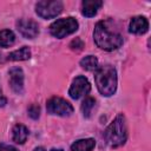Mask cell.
Returning a JSON list of instances; mask_svg holds the SVG:
<instances>
[{
    "instance_id": "1",
    "label": "cell",
    "mask_w": 151,
    "mask_h": 151,
    "mask_svg": "<svg viewBox=\"0 0 151 151\" xmlns=\"http://www.w3.org/2000/svg\"><path fill=\"white\" fill-rule=\"evenodd\" d=\"M93 38L97 46L105 51H113L123 45V35L112 20L98 21L93 31Z\"/></svg>"
},
{
    "instance_id": "2",
    "label": "cell",
    "mask_w": 151,
    "mask_h": 151,
    "mask_svg": "<svg viewBox=\"0 0 151 151\" xmlns=\"http://www.w3.org/2000/svg\"><path fill=\"white\" fill-rule=\"evenodd\" d=\"M94 81L100 94L112 96L117 90V71L111 65L98 66L94 73Z\"/></svg>"
},
{
    "instance_id": "3",
    "label": "cell",
    "mask_w": 151,
    "mask_h": 151,
    "mask_svg": "<svg viewBox=\"0 0 151 151\" xmlns=\"http://www.w3.org/2000/svg\"><path fill=\"white\" fill-rule=\"evenodd\" d=\"M104 138L111 147L122 146L127 138L126 120L124 114H118L104 132Z\"/></svg>"
},
{
    "instance_id": "4",
    "label": "cell",
    "mask_w": 151,
    "mask_h": 151,
    "mask_svg": "<svg viewBox=\"0 0 151 151\" xmlns=\"http://www.w3.org/2000/svg\"><path fill=\"white\" fill-rule=\"evenodd\" d=\"M78 21L72 18V17H67V18H61L55 20L51 26H50V32L53 37L61 39L65 38L66 35H70L72 33H74L78 29Z\"/></svg>"
},
{
    "instance_id": "5",
    "label": "cell",
    "mask_w": 151,
    "mask_h": 151,
    "mask_svg": "<svg viewBox=\"0 0 151 151\" xmlns=\"http://www.w3.org/2000/svg\"><path fill=\"white\" fill-rule=\"evenodd\" d=\"M63 7L59 0H41L35 5V13L42 19H52L63 12Z\"/></svg>"
},
{
    "instance_id": "6",
    "label": "cell",
    "mask_w": 151,
    "mask_h": 151,
    "mask_svg": "<svg viewBox=\"0 0 151 151\" xmlns=\"http://www.w3.org/2000/svg\"><path fill=\"white\" fill-rule=\"evenodd\" d=\"M46 109L50 114L60 116V117H68L73 113V106L67 100L60 97H52L46 103Z\"/></svg>"
},
{
    "instance_id": "7",
    "label": "cell",
    "mask_w": 151,
    "mask_h": 151,
    "mask_svg": "<svg viewBox=\"0 0 151 151\" xmlns=\"http://www.w3.org/2000/svg\"><path fill=\"white\" fill-rule=\"evenodd\" d=\"M91 91V84L84 76H78L71 84L68 94L72 99H79Z\"/></svg>"
},
{
    "instance_id": "8",
    "label": "cell",
    "mask_w": 151,
    "mask_h": 151,
    "mask_svg": "<svg viewBox=\"0 0 151 151\" xmlns=\"http://www.w3.org/2000/svg\"><path fill=\"white\" fill-rule=\"evenodd\" d=\"M17 29L26 39H34L39 34V26L33 19H19L17 21Z\"/></svg>"
},
{
    "instance_id": "9",
    "label": "cell",
    "mask_w": 151,
    "mask_h": 151,
    "mask_svg": "<svg viewBox=\"0 0 151 151\" xmlns=\"http://www.w3.org/2000/svg\"><path fill=\"white\" fill-rule=\"evenodd\" d=\"M9 85L17 94L24 92V72L20 67H12L9 70Z\"/></svg>"
},
{
    "instance_id": "10",
    "label": "cell",
    "mask_w": 151,
    "mask_h": 151,
    "mask_svg": "<svg viewBox=\"0 0 151 151\" xmlns=\"http://www.w3.org/2000/svg\"><path fill=\"white\" fill-rule=\"evenodd\" d=\"M149 29V21L145 17H142V15H137V17H133L130 21V25H129V31L130 33H133V34H144L146 33Z\"/></svg>"
},
{
    "instance_id": "11",
    "label": "cell",
    "mask_w": 151,
    "mask_h": 151,
    "mask_svg": "<svg viewBox=\"0 0 151 151\" xmlns=\"http://www.w3.org/2000/svg\"><path fill=\"white\" fill-rule=\"evenodd\" d=\"M103 6L100 0H84L81 2V14L87 18H92L97 14L98 9Z\"/></svg>"
},
{
    "instance_id": "12",
    "label": "cell",
    "mask_w": 151,
    "mask_h": 151,
    "mask_svg": "<svg viewBox=\"0 0 151 151\" xmlns=\"http://www.w3.org/2000/svg\"><path fill=\"white\" fill-rule=\"evenodd\" d=\"M12 138L17 144H24L28 137V129L22 124H15L12 130Z\"/></svg>"
},
{
    "instance_id": "13",
    "label": "cell",
    "mask_w": 151,
    "mask_h": 151,
    "mask_svg": "<svg viewBox=\"0 0 151 151\" xmlns=\"http://www.w3.org/2000/svg\"><path fill=\"white\" fill-rule=\"evenodd\" d=\"M96 146V140L93 138H85L74 142L71 145V151H92Z\"/></svg>"
},
{
    "instance_id": "14",
    "label": "cell",
    "mask_w": 151,
    "mask_h": 151,
    "mask_svg": "<svg viewBox=\"0 0 151 151\" xmlns=\"http://www.w3.org/2000/svg\"><path fill=\"white\" fill-rule=\"evenodd\" d=\"M31 58V50L27 46H24L17 51H13L8 54L7 59L13 61H20V60H27Z\"/></svg>"
},
{
    "instance_id": "15",
    "label": "cell",
    "mask_w": 151,
    "mask_h": 151,
    "mask_svg": "<svg viewBox=\"0 0 151 151\" xmlns=\"http://www.w3.org/2000/svg\"><path fill=\"white\" fill-rule=\"evenodd\" d=\"M15 41V34L11 29L0 31V47H8Z\"/></svg>"
},
{
    "instance_id": "16",
    "label": "cell",
    "mask_w": 151,
    "mask_h": 151,
    "mask_svg": "<svg viewBox=\"0 0 151 151\" xmlns=\"http://www.w3.org/2000/svg\"><path fill=\"white\" fill-rule=\"evenodd\" d=\"M80 66L86 71H96L98 68V59L94 55H86L80 60Z\"/></svg>"
},
{
    "instance_id": "17",
    "label": "cell",
    "mask_w": 151,
    "mask_h": 151,
    "mask_svg": "<svg viewBox=\"0 0 151 151\" xmlns=\"http://www.w3.org/2000/svg\"><path fill=\"white\" fill-rule=\"evenodd\" d=\"M96 105V100L94 98L92 97H87L84 99V101L81 103V112H83V116L85 118H90L91 117V113H92V110Z\"/></svg>"
},
{
    "instance_id": "18",
    "label": "cell",
    "mask_w": 151,
    "mask_h": 151,
    "mask_svg": "<svg viewBox=\"0 0 151 151\" xmlns=\"http://www.w3.org/2000/svg\"><path fill=\"white\" fill-rule=\"evenodd\" d=\"M28 116L32 119H38L39 116H40V107H39V105H37V104L31 105L28 107Z\"/></svg>"
},
{
    "instance_id": "19",
    "label": "cell",
    "mask_w": 151,
    "mask_h": 151,
    "mask_svg": "<svg viewBox=\"0 0 151 151\" xmlns=\"http://www.w3.org/2000/svg\"><path fill=\"white\" fill-rule=\"evenodd\" d=\"M70 47H71V50H73V51H81L83 47H84V41H83L80 38H76V39H73V40L71 41Z\"/></svg>"
},
{
    "instance_id": "20",
    "label": "cell",
    "mask_w": 151,
    "mask_h": 151,
    "mask_svg": "<svg viewBox=\"0 0 151 151\" xmlns=\"http://www.w3.org/2000/svg\"><path fill=\"white\" fill-rule=\"evenodd\" d=\"M0 151H19L17 147L7 144H0Z\"/></svg>"
},
{
    "instance_id": "21",
    "label": "cell",
    "mask_w": 151,
    "mask_h": 151,
    "mask_svg": "<svg viewBox=\"0 0 151 151\" xmlns=\"http://www.w3.org/2000/svg\"><path fill=\"white\" fill-rule=\"evenodd\" d=\"M6 103H7V99L0 93V107H4L6 105Z\"/></svg>"
},
{
    "instance_id": "22",
    "label": "cell",
    "mask_w": 151,
    "mask_h": 151,
    "mask_svg": "<svg viewBox=\"0 0 151 151\" xmlns=\"http://www.w3.org/2000/svg\"><path fill=\"white\" fill-rule=\"evenodd\" d=\"M33 151H45V149H44L42 146H38V147H35Z\"/></svg>"
},
{
    "instance_id": "23",
    "label": "cell",
    "mask_w": 151,
    "mask_h": 151,
    "mask_svg": "<svg viewBox=\"0 0 151 151\" xmlns=\"http://www.w3.org/2000/svg\"><path fill=\"white\" fill-rule=\"evenodd\" d=\"M51 151H64L63 149H52Z\"/></svg>"
},
{
    "instance_id": "24",
    "label": "cell",
    "mask_w": 151,
    "mask_h": 151,
    "mask_svg": "<svg viewBox=\"0 0 151 151\" xmlns=\"http://www.w3.org/2000/svg\"><path fill=\"white\" fill-rule=\"evenodd\" d=\"M0 61H2V55H1V53H0Z\"/></svg>"
}]
</instances>
